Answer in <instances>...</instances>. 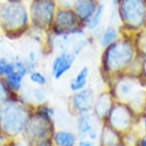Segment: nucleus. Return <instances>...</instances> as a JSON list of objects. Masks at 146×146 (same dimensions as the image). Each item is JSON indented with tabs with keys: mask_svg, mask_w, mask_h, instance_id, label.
<instances>
[{
	"mask_svg": "<svg viewBox=\"0 0 146 146\" xmlns=\"http://www.w3.org/2000/svg\"><path fill=\"white\" fill-rule=\"evenodd\" d=\"M131 55V50L126 44H113L107 50L106 62L109 68L118 69L127 64Z\"/></svg>",
	"mask_w": 146,
	"mask_h": 146,
	"instance_id": "f257e3e1",
	"label": "nucleus"
},
{
	"mask_svg": "<svg viewBox=\"0 0 146 146\" xmlns=\"http://www.w3.org/2000/svg\"><path fill=\"white\" fill-rule=\"evenodd\" d=\"M49 118L41 115L38 119L31 122L29 128V139L31 141H37L41 145L47 143V140L50 135V128L48 124V120Z\"/></svg>",
	"mask_w": 146,
	"mask_h": 146,
	"instance_id": "f03ea898",
	"label": "nucleus"
},
{
	"mask_svg": "<svg viewBox=\"0 0 146 146\" xmlns=\"http://www.w3.org/2000/svg\"><path fill=\"white\" fill-rule=\"evenodd\" d=\"M73 105L77 111L86 113L92 109L94 103V94L92 90H82L74 95Z\"/></svg>",
	"mask_w": 146,
	"mask_h": 146,
	"instance_id": "7ed1b4c3",
	"label": "nucleus"
},
{
	"mask_svg": "<svg viewBox=\"0 0 146 146\" xmlns=\"http://www.w3.org/2000/svg\"><path fill=\"white\" fill-rule=\"evenodd\" d=\"M74 61V55L69 53H63L54 60L52 73L54 78L60 79L71 68Z\"/></svg>",
	"mask_w": 146,
	"mask_h": 146,
	"instance_id": "20e7f679",
	"label": "nucleus"
},
{
	"mask_svg": "<svg viewBox=\"0 0 146 146\" xmlns=\"http://www.w3.org/2000/svg\"><path fill=\"white\" fill-rule=\"evenodd\" d=\"M78 132L82 138L87 137L91 141L96 140L98 133L95 127L94 119L91 115L84 113L80 116L78 119Z\"/></svg>",
	"mask_w": 146,
	"mask_h": 146,
	"instance_id": "39448f33",
	"label": "nucleus"
},
{
	"mask_svg": "<svg viewBox=\"0 0 146 146\" xmlns=\"http://www.w3.org/2000/svg\"><path fill=\"white\" fill-rule=\"evenodd\" d=\"M109 120L115 129H124L129 122V116L127 111L122 107H115L109 113Z\"/></svg>",
	"mask_w": 146,
	"mask_h": 146,
	"instance_id": "423d86ee",
	"label": "nucleus"
},
{
	"mask_svg": "<svg viewBox=\"0 0 146 146\" xmlns=\"http://www.w3.org/2000/svg\"><path fill=\"white\" fill-rule=\"evenodd\" d=\"M7 114L4 124L5 129L6 128L11 132H19L22 130L25 122V115L22 111L11 110L8 111Z\"/></svg>",
	"mask_w": 146,
	"mask_h": 146,
	"instance_id": "0eeeda50",
	"label": "nucleus"
},
{
	"mask_svg": "<svg viewBox=\"0 0 146 146\" xmlns=\"http://www.w3.org/2000/svg\"><path fill=\"white\" fill-rule=\"evenodd\" d=\"M88 74L89 70L87 67H84L82 69H80L74 78L70 81V90L74 92H78L84 90L87 83Z\"/></svg>",
	"mask_w": 146,
	"mask_h": 146,
	"instance_id": "6e6552de",
	"label": "nucleus"
},
{
	"mask_svg": "<svg viewBox=\"0 0 146 146\" xmlns=\"http://www.w3.org/2000/svg\"><path fill=\"white\" fill-rule=\"evenodd\" d=\"M54 141L57 146H74L76 138L71 132L60 131L54 135Z\"/></svg>",
	"mask_w": 146,
	"mask_h": 146,
	"instance_id": "1a4fd4ad",
	"label": "nucleus"
},
{
	"mask_svg": "<svg viewBox=\"0 0 146 146\" xmlns=\"http://www.w3.org/2000/svg\"><path fill=\"white\" fill-rule=\"evenodd\" d=\"M110 98L106 95H102L98 98L96 103V115L99 116H105L110 112Z\"/></svg>",
	"mask_w": 146,
	"mask_h": 146,
	"instance_id": "9d476101",
	"label": "nucleus"
},
{
	"mask_svg": "<svg viewBox=\"0 0 146 146\" xmlns=\"http://www.w3.org/2000/svg\"><path fill=\"white\" fill-rule=\"evenodd\" d=\"M117 135L112 129V128L107 127L103 132L102 145L103 146H117L118 145Z\"/></svg>",
	"mask_w": 146,
	"mask_h": 146,
	"instance_id": "9b49d317",
	"label": "nucleus"
},
{
	"mask_svg": "<svg viewBox=\"0 0 146 146\" xmlns=\"http://www.w3.org/2000/svg\"><path fill=\"white\" fill-rule=\"evenodd\" d=\"M116 32L114 29H110L105 31L103 34L102 39H101L100 44L103 47H108L113 43H114V41L116 38Z\"/></svg>",
	"mask_w": 146,
	"mask_h": 146,
	"instance_id": "f8f14e48",
	"label": "nucleus"
},
{
	"mask_svg": "<svg viewBox=\"0 0 146 146\" xmlns=\"http://www.w3.org/2000/svg\"><path fill=\"white\" fill-rule=\"evenodd\" d=\"M22 74L19 73H12L8 77V84L13 90H19L22 84Z\"/></svg>",
	"mask_w": 146,
	"mask_h": 146,
	"instance_id": "ddd939ff",
	"label": "nucleus"
},
{
	"mask_svg": "<svg viewBox=\"0 0 146 146\" xmlns=\"http://www.w3.org/2000/svg\"><path fill=\"white\" fill-rule=\"evenodd\" d=\"M30 78H31V80L33 83L38 84V85H41V86L45 84L46 82H47V80H46V77H44V75L38 71L33 72L30 76Z\"/></svg>",
	"mask_w": 146,
	"mask_h": 146,
	"instance_id": "4468645a",
	"label": "nucleus"
},
{
	"mask_svg": "<svg viewBox=\"0 0 146 146\" xmlns=\"http://www.w3.org/2000/svg\"><path fill=\"white\" fill-rule=\"evenodd\" d=\"M13 65L5 60H0V74H9L13 71Z\"/></svg>",
	"mask_w": 146,
	"mask_h": 146,
	"instance_id": "2eb2a0df",
	"label": "nucleus"
},
{
	"mask_svg": "<svg viewBox=\"0 0 146 146\" xmlns=\"http://www.w3.org/2000/svg\"><path fill=\"white\" fill-rule=\"evenodd\" d=\"M103 10H104V7L103 6H100V7L99 8L98 10H97V12L94 15V19L92 20V22H91L90 25V27L92 28V29H94L96 26H97V25L100 23V21L101 19V16H102V14H103Z\"/></svg>",
	"mask_w": 146,
	"mask_h": 146,
	"instance_id": "dca6fc26",
	"label": "nucleus"
},
{
	"mask_svg": "<svg viewBox=\"0 0 146 146\" xmlns=\"http://www.w3.org/2000/svg\"><path fill=\"white\" fill-rule=\"evenodd\" d=\"M46 94L44 90L42 89H37L34 92V97L38 102H42L45 99Z\"/></svg>",
	"mask_w": 146,
	"mask_h": 146,
	"instance_id": "f3484780",
	"label": "nucleus"
},
{
	"mask_svg": "<svg viewBox=\"0 0 146 146\" xmlns=\"http://www.w3.org/2000/svg\"><path fill=\"white\" fill-rule=\"evenodd\" d=\"M86 45V42L84 41H80L78 43L75 45L74 47V55H77V54H79L80 51H81L83 49H84Z\"/></svg>",
	"mask_w": 146,
	"mask_h": 146,
	"instance_id": "a211bd4d",
	"label": "nucleus"
},
{
	"mask_svg": "<svg viewBox=\"0 0 146 146\" xmlns=\"http://www.w3.org/2000/svg\"><path fill=\"white\" fill-rule=\"evenodd\" d=\"M78 146H95L94 141L87 139H82L79 141Z\"/></svg>",
	"mask_w": 146,
	"mask_h": 146,
	"instance_id": "6ab92c4d",
	"label": "nucleus"
},
{
	"mask_svg": "<svg viewBox=\"0 0 146 146\" xmlns=\"http://www.w3.org/2000/svg\"><path fill=\"white\" fill-rule=\"evenodd\" d=\"M139 146H146V139L145 138H142V139L139 141Z\"/></svg>",
	"mask_w": 146,
	"mask_h": 146,
	"instance_id": "aec40b11",
	"label": "nucleus"
},
{
	"mask_svg": "<svg viewBox=\"0 0 146 146\" xmlns=\"http://www.w3.org/2000/svg\"><path fill=\"white\" fill-rule=\"evenodd\" d=\"M40 146H50V145H49L48 144V145H46V144H44V145H40Z\"/></svg>",
	"mask_w": 146,
	"mask_h": 146,
	"instance_id": "412c9836",
	"label": "nucleus"
},
{
	"mask_svg": "<svg viewBox=\"0 0 146 146\" xmlns=\"http://www.w3.org/2000/svg\"><path fill=\"white\" fill-rule=\"evenodd\" d=\"M144 123H145V129H146V119L145 120V122H144Z\"/></svg>",
	"mask_w": 146,
	"mask_h": 146,
	"instance_id": "4be33fe9",
	"label": "nucleus"
},
{
	"mask_svg": "<svg viewBox=\"0 0 146 146\" xmlns=\"http://www.w3.org/2000/svg\"><path fill=\"white\" fill-rule=\"evenodd\" d=\"M117 146H119V145H117Z\"/></svg>",
	"mask_w": 146,
	"mask_h": 146,
	"instance_id": "5701e85b",
	"label": "nucleus"
}]
</instances>
